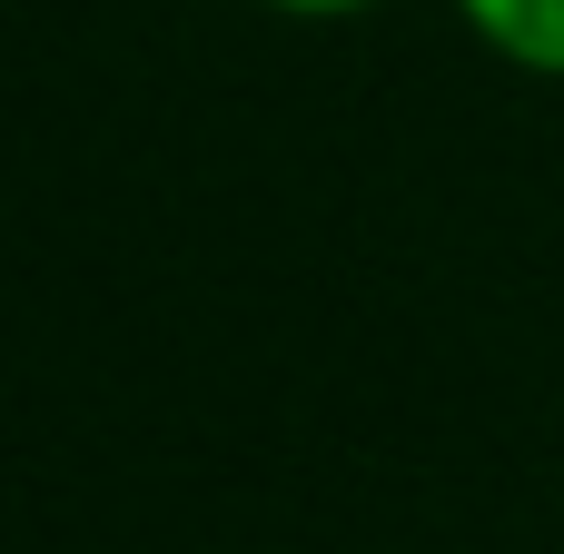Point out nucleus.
<instances>
[{
    "label": "nucleus",
    "mask_w": 564,
    "mask_h": 554,
    "mask_svg": "<svg viewBox=\"0 0 564 554\" xmlns=\"http://www.w3.org/2000/svg\"><path fill=\"white\" fill-rule=\"evenodd\" d=\"M466 40L525 79H564V0H446Z\"/></svg>",
    "instance_id": "1"
},
{
    "label": "nucleus",
    "mask_w": 564,
    "mask_h": 554,
    "mask_svg": "<svg viewBox=\"0 0 564 554\" xmlns=\"http://www.w3.org/2000/svg\"><path fill=\"white\" fill-rule=\"evenodd\" d=\"M258 10H278V20H357L377 0H258Z\"/></svg>",
    "instance_id": "2"
}]
</instances>
